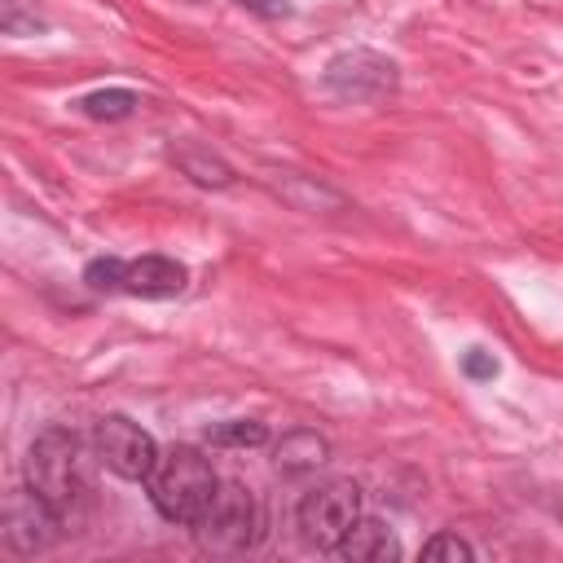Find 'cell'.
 Wrapping results in <instances>:
<instances>
[{
	"label": "cell",
	"mask_w": 563,
	"mask_h": 563,
	"mask_svg": "<svg viewBox=\"0 0 563 563\" xmlns=\"http://www.w3.org/2000/svg\"><path fill=\"white\" fill-rule=\"evenodd\" d=\"M150 488V501L154 510L167 519V523H185L194 528L198 515L207 510V501L216 497L220 488V475L211 471V457H202V449L194 444H176L158 457L154 475L145 479Z\"/></svg>",
	"instance_id": "obj_1"
},
{
	"label": "cell",
	"mask_w": 563,
	"mask_h": 563,
	"mask_svg": "<svg viewBox=\"0 0 563 563\" xmlns=\"http://www.w3.org/2000/svg\"><path fill=\"white\" fill-rule=\"evenodd\" d=\"M26 488H35L62 519L75 510L84 493V440L70 427H44L26 449Z\"/></svg>",
	"instance_id": "obj_2"
},
{
	"label": "cell",
	"mask_w": 563,
	"mask_h": 563,
	"mask_svg": "<svg viewBox=\"0 0 563 563\" xmlns=\"http://www.w3.org/2000/svg\"><path fill=\"white\" fill-rule=\"evenodd\" d=\"M260 532H264V515H260L255 493L242 479H220L216 497L194 523V537L207 554H246L255 550Z\"/></svg>",
	"instance_id": "obj_3"
},
{
	"label": "cell",
	"mask_w": 563,
	"mask_h": 563,
	"mask_svg": "<svg viewBox=\"0 0 563 563\" xmlns=\"http://www.w3.org/2000/svg\"><path fill=\"white\" fill-rule=\"evenodd\" d=\"M356 519H361V488L352 479H325V484L308 488L295 506L299 537L317 550H334Z\"/></svg>",
	"instance_id": "obj_4"
},
{
	"label": "cell",
	"mask_w": 563,
	"mask_h": 563,
	"mask_svg": "<svg viewBox=\"0 0 563 563\" xmlns=\"http://www.w3.org/2000/svg\"><path fill=\"white\" fill-rule=\"evenodd\" d=\"M92 444H97V457H101L119 479H132V484H145V479L154 475L158 457H163L158 444H154V435H150L141 422L123 418V413L101 418L97 431H92Z\"/></svg>",
	"instance_id": "obj_5"
},
{
	"label": "cell",
	"mask_w": 563,
	"mask_h": 563,
	"mask_svg": "<svg viewBox=\"0 0 563 563\" xmlns=\"http://www.w3.org/2000/svg\"><path fill=\"white\" fill-rule=\"evenodd\" d=\"M62 515L35 493V488H13L4 497V515H0V537L13 554L31 559V554H44L62 541Z\"/></svg>",
	"instance_id": "obj_6"
},
{
	"label": "cell",
	"mask_w": 563,
	"mask_h": 563,
	"mask_svg": "<svg viewBox=\"0 0 563 563\" xmlns=\"http://www.w3.org/2000/svg\"><path fill=\"white\" fill-rule=\"evenodd\" d=\"M321 84L339 101H383L387 92H396V62L374 48H347L325 62Z\"/></svg>",
	"instance_id": "obj_7"
},
{
	"label": "cell",
	"mask_w": 563,
	"mask_h": 563,
	"mask_svg": "<svg viewBox=\"0 0 563 563\" xmlns=\"http://www.w3.org/2000/svg\"><path fill=\"white\" fill-rule=\"evenodd\" d=\"M189 282V268L172 255H141V260H128V273H123V295H136V299H176Z\"/></svg>",
	"instance_id": "obj_8"
},
{
	"label": "cell",
	"mask_w": 563,
	"mask_h": 563,
	"mask_svg": "<svg viewBox=\"0 0 563 563\" xmlns=\"http://www.w3.org/2000/svg\"><path fill=\"white\" fill-rule=\"evenodd\" d=\"M330 554H339V559H347V563H396V559H400V541H396V532H391L387 523H378V519H356V523L347 528V537H343Z\"/></svg>",
	"instance_id": "obj_9"
},
{
	"label": "cell",
	"mask_w": 563,
	"mask_h": 563,
	"mask_svg": "<svg viewBox=\"0 0 563 563\" xmlns=\"http://www.w3.org/2000/svg\"><path fill=\"white\" fill-rule=\"evenodd\" d=\"M330 457V444H325V435H317V431H286L282 440H277V449H273V466L282 471V475H308V471H317L321 462Z\"/></svg>",
	"instance_id": "obj_10"
},
{
	"label": "cell",
	"mask_w": 563,
	"mask_h": 563,
	"mask_svg": "<svg viewBox=\"0 0 563 563\" xmlns=\"http://www.w3.org/2000/svg\"><path fill=\"white\" fill-rule=\"evenodd\" d=\"M136 106H141V97H136L132 88H97V92H88V97H79V101H75V110H79V114H88V119H97V123L132 119V114H136Z\"/></svg>",
	"instance_id": "obj_11"
},
{
	"label": "cell",
	"mask_w": 563,
	"mask_h": 563,
	"mask_svg": "<svg viewBox=\"0 0 563 563\" xmlns=\"http://www.w3.org/2000/svg\"><path fill=\"white\" fill-rule=\"evenodd\" d=\"M202 440L216 444V449H260L268 440V427L255 422V418H224V422L207 427Z\"/></svg>",
	"instance_id": "obj_12"
},
{
	"label": "cell",
	"mask_w": 563,
	"mask_h": 563,
	"mask_svg": "<svg viewBox=\"0 0 563 563\" xmlns=\"http://www.w3.org/2000/svg\"><path fill=\"white\" fill-rule=\"evenodd\" d=\"M172 158H176V163H180V172H185L189 180H198V185H216V189L233 185V167H229V163H220L216 154L198 150V145H189V150H172Z\"/></svg>",
	"instance_id": "obj_13"
},
{
	"label": "cell",
	"mask_w": 563,
	"mask_h": 563,
	"mask_svg": "<svg viewBox=\"0 0 563 563\" xmlns=\"http://www.w3.org/2000/svg\"><path fill=\"white\" fill-rule=\"evenodd\" d=\"M123 273H128V260H119V255H101V260H88L84 264V282L92 290H101V295L123 290Z\"/></svg>",
	"instance_id": "obj_14"
},
{
	"label": "cell",
	"mask_w": 563,
	"mask_h": 563,
	"mask_svg": "<svg viewBox=\"0 0 563 563\" xmlns=\"http://www.w3.org/2000/svg\"><path fill=\"white\" fill-rule=\"evenodd\" d=\"M0 31L4 35H35V31H44V18L26 13L22 0H4L0 4Z\"/></svg>",
	"instance_id": "obj_15"
},
{
	"label": "cell",
	"mask_w": 563,
	"mask_h": 563,
	"mask_svg": "<svg viewBox=\"0 0 563 563\" xmlns=\"http://www.w3.org/2000/svg\"><path fill=\"white\" fill-rule=\"evenodd\" d=\"M422 559H475V545L471 541H462V537H453V532H440V537H431L427 545H422Z\"/></svg>",
	"instance_id": "obj_16"
},
{
	"label": "cell",
	"mask_w": 563,
	"mask_h": 563,
	"mask_svg": "<svg viewBox=\"0 0 563 563\" xmlns=\"http://www.w3.org/2000/svg\"><path fill=\"white\" fill-rule=\"evenodd\" d=\"M462 369H466V378L484 383V378H493V374H497V361H493V352H484V347H471V352L462 356Z\"/></svg>",
	"instance_id": "obj_17"
},
{
	"label": "cell",
	"mask_w": 563,
	"mask_h": 563,
	"mask_svg": "<svg viewBox=\"0 0 563 563\" xmlns=\"http://www.w3.org/2000/svg\"><path fill=\"white\" fill-rule=\"evenodd\" d=\"M238 9L264 18V22H277V18H290V0H233Z\"/></svg>",
	"instance_id": "obj_18"
}]
</instances>
